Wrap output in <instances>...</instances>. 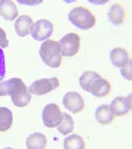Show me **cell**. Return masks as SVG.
<instances>
[{"label":"cell","mask_w":132,"mask_h":149,"mask_svg":"<svg viewBox=\"0 0 132 149\" xmlns=\"http://www.w3.org/2000/svg\"><path fill=\"white\" fill-rule=\"evenodd\" d=\"M6 95H10L13 103L19 108L27 106L32 98L28 87L19 78H12L0 82V96Z\"/></svg>","instance_id":"cell-1"},{"label":"cell","mask_w":132,"mask_h":149,"mask_svg":"<svg viewBox=\"0 0 132 149\" xmlns=\"http://www.w3.org/2000/svg\"><path fill=\"white\" fill-rule=\"evenodd\" d=\"M39 54L43 63L50 68H58L62 64L61 47L58 42L46 40L41 45Z\"/></svg>","instance_id":"cell-2"},{"label":"cell","mask_w":132,"mask_h":149,"mask_svg":"<svg viewBox=\"0 0 132 149\" xmlns=\"http://www.w3.org/2000/svg\"><path fill=\"white\" fill-rule=\"evenodd\" d=\"M69 20L73 26L81 30H89L96 23V17L86 7L78 6L73 8L68 14Z\"/></svg>","instance_id":"cell-3"},{"label":"cell","mask_w":132,"mask_h":149,"mask_svg":"<svg viewBox=\"0 0 132 149\" xmlns=\"http://www.w3.org/2000/svg\"><path fill=\"white\" fill-rule=\"evenodd\" d=\"M60 86L59 79L56 77L43 78L33 82L29 86V92L35 95H47Z\"/></svg>","instance_id":"cell-4"},{"label":"cell","mask_w":132,"mask_h":149,"mask_svg":"<svg viewBox=\"0 0 132 149\" xmlns=\"http://www.w3.org/2000/svg\"><path fill=\"white\" fill-rule=\"evenodd\" d=\"M61 53L63 56H73L79 51L80 37L76 33H69L65 35L60 41Z\"/></svg>","instance_id":"cell-5"},{"label":"cell","mask_w":132,"mask_h":149,"mask_svg":"<svg viewBox=\"0 0 132 149\" xmlns=\"http://www.w3.org/2000/svg\"><path fill=\"white\" fill-rule=\"evenodd\" d=\"M42 117L46 127L55 128L61 124L63 120V113L56 103H49L44 107Z\"/></svg>","instance_id":"cell-6"},{"label":"cell","mask_w":132,"mask_h":149,"mask_svg":"<svg viewBox=\"0 0 132 149\" xmlns=\"http://www.w3.org/2000/svg\"><path fill=\"white\" fill-rule=\"evenodd\" d=\"M54 24L48 19H39L33 25L31 36L35 40L42 42L48 40L53 34Z\"/></svg>","instance_id":"cell-7"},{"label":"cell","mask_w":132,"mask_h":149,"mask_svg":"<svg viewBox=\"0 0 132 149\" xmlns=\"http://www.w3.org/2000/svg\"><path fill=\"white\" fill-rule=\"evenodd\" d=\"M63 104L66 109L70 110L73 114L79 113L85 109V101L77 92L66 93L63 99Z\"/></svg>","instance_id":"cell-8"},{"label":"cell","mask_w":132,"mask_h":149,"mask_svg":"<svg viewBox=\"0 0 132 149\" xmlns=\"http://www.w3.org/2000/svg\"><path fill=\"white\" fill-rule=\"evenodd\" d=\"M111 85L108 79H103L101 75L93 79L89 87V93L95 97H105L111 92Z\"/></svg>","instance_id":"cell-9"},{"label":"cell","mask_w":132,"mask_h":149,"mask_svg":"<svg viewBox=\"0 0 132 149\" xmlns=\"http://www.w3.org/2000/svg\"><path fill=\"white\" fill-rule=\"evenodd\" d=\"M110 108L114 115L116 116L127 115L131 110V95H129L127 97H115L111 102Z\"/></svg>","instance_id":"cell-10"},{"label":"cell","mask_w":132,"mask_h":149,"mask_svg":"<svg viewBox=\"0 0 132 149\" xmlns=\"http://www.w3.org/2000/svg\"><path fill=\"white\" fill-rule=\"evenodd\" d=\"M33 25H34V21L30 16L21 15L16 19L14 23L15 32L19 37H25L31 34Z\"/></svg>","instance_id":"cell-11"},{"label":"cell","mask_w":132,"mask_h":149,"mask_svg":"<svg viewBox=\"0 0 132 149\" xmlns=\"http://www.w3.org/2000/svg\"><path fill=\"white\" fill-rule=\"evenodd\" d=\"M96 121L102 125H108L114 122L115 116L111 110L110 105H101L95 110Z\"/></svg>","instance_id":"cell-12"},{"label":"cell","mask_w":132,"mask_h":149,"mask_svg":"<svg viewBox=\"0 0 132 149\" xmlns=\"http://www.w3.org/2000/svg\"><path fill=\"white\" fill-rule=\"evenodd\" d=\"M18 9L12 0H1L0 1V16L4 19L13 21L18 16Z\"/></svg>","instance_id":"cell-13"},{"label":"cell","mask_w":132,"mask_h":149,"mask_svg":"<svg viewBox=\"0 0 132 149\" xmlns=\"http://www.w3.org/2000/svg\"><path fill=\"white\" fill-rule=\"evenodd\" d=\"M110 60L114 66L121 68L130 60V56L125 49L116 47L114 48L110 52Z\"/></svg>","instance_id":"cell-14"},{"label":"cell","mask_w":132,"mask_h":149,"mask_svg":"<svg viewBox=\"0 0 132 149\" xmlns=\"http://www.w3.org/2000/svg\"><path fill=\"white\" fill-rule=\"evenodd\" d=\"M109 21L115 26H120L125 21V10L120 4H115L110 6L108 13Z\"/></svg>","instance_id":"cell-15"},{"label":"cell","mask_w":132,"mask_h":149,"mask_svg":"<svg viewBox=\"0 0 132 149\" xmlns=\"http://www.w3.org/2000/svg\"><path fill=\"white\" fill-rule=\"evenodd\" d=\"M47 146V138L41 132H35L29 135L26 140V146L28 149H44Z\"/></svg>","instance_id":"cell-16"},{"label":"cell","mask_w":132,"mask_h":149,"mask_svg":"<svg viewBox=\"0 0 132 149\" xmlns=\"http://www.w3.org/2000/svg\"><path fill=\"white\" fill-rule=\"evenodd\" d=\"M13 123L12 111L6 107H0V132H6Z\"/></svg>","instance_id":"cell-17"},{"label":"cell","mask_w":132,"mask_h":149,"mask_svg":"<svg viewBox=\"0 0 132 149\" xmlns=\"http://www.w3.org/2000/svg\"><path fill=\"white\" fill-rule=\"evenodd\" d=\"M63 147L65 149H85V142L82 137L77 134H72L64 139Z\"/></svg>","instance_id":"cell-18"},{"label":"cell","mask_w":132,"mask_h":149,"mask_svg":"<svg viewBox=\"0 0 132 149\" xmlns=\"http://www.w3.org/2000/svg\"><path fill=\"white\" fill-rule=\"evenodd\" d=\"M74 121L73 118L67 113H63V120L61 124L57 126L58 132L63 135H68L74 130Z\"/></svg>","instance_id":"cell-19"},{"label":"cell","mask_w":132,"mask_h":149,"mask_svg":"<svg viewBox=\"0 0 132 149\" xmlns=\"http://www.w3.org/2000/svg\"><path fill=\"white\" fill-rule=\"evenodd\" d=\"M99 76H100V74L93 71H86L84 73H82V75L79 78V85L81 88L86 92H89L90 85L92 84L93 79Z\"/></svg>","instance_id":"cell-20"},{"label":"cell","mask_w":132,"mask_h":149,"mask_svg":"<svg viewBox=\"0 0 132 149\" xmlns=\"http://www.w3.org/2000/svg\"><path fill=\"white\" fill-rule=\"evenodd\" d=\"M120 72H121L122 76L123 77V79L129 80V81L131 80V59L125 65L121 67Z\"/></svg>","instance_id":"cell-21"},{"label":"cell","mask_w":132,"mask_h":149,"mask_svg":"<svg viewBox=\"0 0 132 149\" xmlns=\"http://www.w3.org/2000/svg\"><path fill=\"white\" fill-rule=\"evenodd\" d=\"M6 77V58L2 49H0V82Z\"/></svg>","instance_id":"cell-22"},{"label":"cell","mask_w":132,"mask_h":149,"mask_svg":"<svg viewBox=\"0 0 132 149\" xmlns=\"http://www.w3.org/2000/svg\"><path fill=\"white\" fill-rule=\"evenodd\" d=\"M9 46V41L6 36V33L0 27V48H7Z\"/></svg>","instance_id":"cell-23"}]
</instances>
